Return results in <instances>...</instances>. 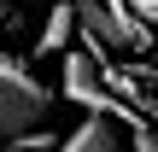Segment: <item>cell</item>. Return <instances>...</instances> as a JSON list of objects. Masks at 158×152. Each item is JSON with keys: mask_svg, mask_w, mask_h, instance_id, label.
Listing matches in <instances>:
<instances>
[{"mask_svg": "<svg viewBox=\"0 0 158 152\" xmlns=\"http://www.w3.org/2000/svg\"><path fill=\"white\" fill-rule=\"evenodd\" d=\"M64 76H59V100H70L76 111H100V117H117V123H141L123 100H117V88H111V70H106V47H94L88 35L82 41H70L64 53Z\"/></svg>", "mask_w": 158, "mask_h": 152, "instance_id": "6da1fadb", "label": "cell"}, {"mask_svg": "<svg viewBox=\"0 0 158 152\" xmlns=\"http://www.w3.org/2000/svg\"><path fill=\"white\" fill-rule=\"evenodd\" d=\"M53 94L41 88V76L18 59V53H0V141L23 135V129H41L53 117Z\"/></svg>", "mask_w": 158, "mask_h": 152, "instance_id": "7a4b0ae2", "label": "cell"}, {"mask_svg": "<svg viewBox=\"0 0 158 152\" xmlns=\"http://www.w3.org/2000/svg\"><path fill=\"white\" fill-rule=\"evenodd\" d=\"M76 29L106 53H147V23L129 12V0H76Z\"/></svg>", "mask_w": 158, "mask_h": 152, "instance_id": "3957f363", "label": "cell"}, {"mask_svg": "<svg viewBox=\"0 0 158 152\" xmlns=\"http://www.w3.org/2000/svg\"><path fill=\"white\" fill-rule=\"evenodd\" d=\"M53 152H129V141H123V123H117V117L82 111V123H76L70 135H59Z\"/></svg>", "mask_w": 158, "mask_h": 152, "instance_id": "277c9868", "label": "cell"}, {"mask_svg": "<svg viewBox=\"0 0 158 152\" xmlns=\"http://www.w3.org/2000/svg\"><path fill=\"white\" fill-rule=\"evenodd\" d=\"M70 41H76V0H53V12H47L41 35H35V59H47V53H64Z\"/></svg>", "mask_w": 158, "mask_h": 152, "instance_id": "5b68a950", "label": "cell"}, {"mask_svg": "<svg viewBox=\"0 0 158 152\" xmlns=\"http://www.w3.org/2000/svg\"><path fill=\"white\" fill-rule=\"evenodd\" d=\"M129 152H158V129L135 123V129H129Z\"/></svg>", "mask_w": 158, "mask_h": 152, "instance_id": "8992f818", "label": "cell"}]
</instances>
